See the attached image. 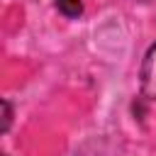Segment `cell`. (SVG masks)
Masks as SVG:
<instances>
[{
  "instance_id": "obj_1",
  "label": "cell",
  "mask_w": 156,
  "mask_h": 156,
  "mask_svg": "<svg viewBox=\"0 0 156 156\" xmlns=\"http://www.w3.org/2000/svg\"><path fill=\"white\" fill-rule=\"evenodd\" d=\"M139 85H141V95L144 98L156 100V41L144 54L141 71H139Z\"/></svg>"
},
{
  "instance_id": "obj_3",
  "label": "cell",
  "mask_w": 156,
  "mask_h": 156,
  "mask_svg": "<svg viewBox=\"0 0 156 156\" xmlns=\"http://www.w3.org/2000/svg\"><path fill=\"white\" fill-rule=\"evenodd\" d=\"M12 124V105L10 100H2V132H7Z\"/></svg>"
},
{
  "instance_id": "obj_2",
  "label": "cell",
  "mask_w": 156,
  "mask_h": 156,
  "mask_svg": "<svg viewBox=\"0 0 156 156\" xmlns=\"http://www.w3.org/2000/svg\"><path fill=\"white\" fill-rule=\"evenodd\" d=\"M56 7H58V12L63 15V17H80V12H83V2L80 0H56Z\"/></svg>"
},
{
  "instance_id": "obj_4",
  "label": "cell",
  "mask_w": 156,
  "mask_h": 156,
  "mask_svg": "<svg viewBox=\"0 0 156 156\" xmlns=\"http://www.w3.org/2000/svg\"><path fill=\"white\" fill-rule=\"evenodd\" d=\"M2 156H10V154H2Z\"/></svg>"
}]
</instances>
